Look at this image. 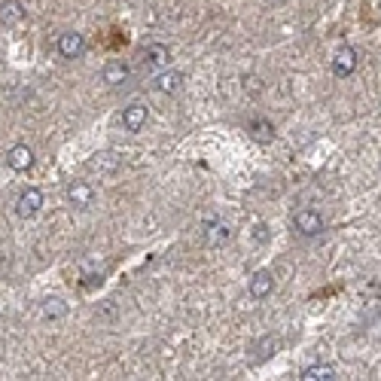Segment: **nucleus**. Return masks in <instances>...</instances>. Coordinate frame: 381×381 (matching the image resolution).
Here are the masks:
<instances>
[{
    "mask_svg": "<svg viewBox=\"0 0 381 381\" xmlns=\"http://www.w3.org/2000/svg\"><path fill=\"white\" fill-rule=\"evenodd\" d=\"M293 229L302 235V238H315V235L324 232V217L311 208H302L293 214Z\"/></svg>",
    "mask_w": 381,
    "mask_h": 381,
    "instance_id": "obj_1",
    "label": "nucleus"
},
{
    "mask_svg": "<svg viewBox=\"0 0 381 381\" xmlns=\"http://www.w3.org/2000/svg\"><path fill=\"white\" fill-rule=\"evenodd\" d=\"M40 208H43V192L40 189H24L19 199H15V217L19 220H31V217H37L40 214Z\"/></svg>",
    "mask_w": 381,
    "mask_h": 381,
    "instance_id": "obj_2",
    "label": "nucleus"
},
{
    "mask_svg": "<svg viewBox=\"0 0 381 381\" xmlns=\"http://www.w3.org/2000/svg\"><path fill=\"white\" fill-rule=\"evenodd\" d=\"M232 241V229H229V223H223V220H208L205 223V244L208 247H226V244Z\"/></svg>",
    "mask_w": 381,
    "mask_h": 381,
    "instance_id": "obj_3",
    "label": "nucleus"
},
{
    "mask_svg": "<svg viewBox=\"0 0 381 381\" xmlns=\"http://www.w3.org/2000/svg\"><path fill=\"white\" fill-rule=\"evenodd\" d=\"M67 201H71L73 208H80V210L92 208V205H95V189H92V183L73 180L71 186H67Z\"/></svg>",
    "mask_w": 381,
    "mask_h": 381,
    "instance_id": "obj_4",
    "label": "nucleus"
},
{
    "mask_svg": "<svg viewBox=\"0 0 381 381\" xmlns=\"http://www.w3.org/2000/svg\"><path fill=\"white\" fill-rule=\"evenodd\" d=\"M357 64H360L357 49L342 46V49H338V52H336V58H333V73L338 76V80H345V76H351L354 71H357Z\"/></svg>",
    "mask_w": 381,
    "mask_h": 381,
    "instance_id": "obj_5",
    "label": "nucleus"
},
{
    "mask_svg": "<svg viewBox=\"0 0 381 381\" xmlns=\"http://www.w3.org/2000/svg\"><path fill=\"white\" fill-rule=\"evenodd\" d=\"M6 165H10L13 171H19V174L31 171L34 168V150L28 147V143H15V147L10 150V156H6Z\"/></svg>",
    "mask_w": 381,
    "mask_h": 381,
    "instance_id": "obj_6",
    "label": "nucleus"
},
{
    "mask_svg": "<svg viewBox=\"0 0 381 381\" xmlns=\"http://www.w3.org/2000/svg\"><path fill=\"white\" fill-rule=\"evenodd\" d=\"M58 52H62V58H80L82 52H86V40H82V34L64 31L62 37H58Z\"/></svg>",
    "mask_w": 381,
    "mask_h": 381,
    "instance_id": "obj_7",
    "label": "nucleus"
},
{
    "mask_svg": "<svg viewBox=\"0 0 381 381\" xmlns=\"http://www.w3.org/2000/svg\"><path fill=\"white\" fill-rule=\"evenodd\" d=\"M147 116H150L147 104H141V101L129 104V107L122 110V125H125V131H141L143 125H147Z\"/></svg>",
    "mask_w": 381,
    "mask_h": 381,
    "instance_id": "obj_8",
    "label": "nucleus"
},
{
    "mask_svg": "<svg viewBox=\"0 0 381 381\" xmlns=\"http://www.w3.org/2000/svg\"><path fill=\"white\" fill-rule=\"evenodd\" d=\"M272 290H275V275L268 272V268H259V272L250 278V296L253 299H268Z\"/></svg>",
    "mask_w": 381,
    "mask_h": 381,
    "instance_id": "obj_9",
    "label": "nucleus"
},
{
    "mask_svg": "<svg viewBox=\"0 0 381 381\" xmlns=\"http://www.w3.org/2000/svg\"><path fill=\"white\" fill-rule=\"evenodd\" d=\"M22 19H24L22 0H0V24L3 28H15V24H22Z\"/></svg>",
    "mask_w": 381,
    "mask_h": 381,
    "instance_id": "obj_10",
    "label": "nucleus"
},
{
    "mask_svg": "<svg viewBox=\"0 0 381 381\" xmlns=\"http://www.w3.org/2000/svg\"><path fill=\"white\" fill-rule=\"evenodd\" d=\"M143 64L150 67V71H156V67H168L171 64V52H168V46L162 43H152L143 49Z\"/></svg>",
    "mask_w": 381,
    "mask_h": 381,
    "instance_id": "obj_11",
    "label": "nucleus"
},
{
    "mask_svg": "<svg viewBox=\"0 0 381 381\" xmlns=\"http://www.w3.org/2000/svg\"><path fill=\"white\" fill-rule=\"evenodd\" d=\"M152 86H156V92H162V95H174V92L183 86V73L180 71H162V73H156Z\"/></svg>",
    "mask_w": 381,
    "mask_h": 381,
    "instance_id": "obj_12",
    "label": "nucleus"
},
{
    "mask_svg": "<svg viewBox=\"0 0 381 381\" xmlns=\"http://www.w3.org/2000/svg\"><path fill=\"white\" fill-rule=\"evenodd\" d=\"M129 64L125 62H107L104 71H101V80L107 82V86H122L125 80H129Z\"/></svg>",
    "mask_w": 381,
    "mask_h": 381,
    "instance_id": "obj_13",
    "label": "nucleus"
},
{
    "mask_svg": "<svg viewBox=\"0 0 381 381\" xmlns=\"http://www.w3.org/2000/svg\"><path fill=\"white\" fill-rule=\"evenodd\" d=\"M302 381H333L338 378L336 375V369L329 366V363H315V366H308V369H302Z\"/></svg>",
    "mask_w": 381,
    "mask_h": 381,
    "instance_id": "obj_14",
    "label": "nucleus"
},
{
    "mask_svg": "<svg viewBox=\"0 0 381 381\" xmlns=\"http://www.w3.org/2000/svg\"><path fill=\"white\" fill-rule=\"evenodd\" d=\"M40 315H43V320H62V317L67 315V305H64V299H58V296H52V299H46V302H43Z\"/></svg>",
    "mask_w": 381,
    "mask_h": 381,
    "instance_id": "obj_15",
    "label": "nucleus"
},
{
    "mask_svg": "<svg viewBox=\"0 0 381 381\" xmlns=\"http://www.w3.org/2000/svg\"><path fill=\"white\" fill-rule=\"evenodd\" d=\"M247 129H250V134H253V138H257V141H262V143L275 138V125H272V122H266V120H250V125H247Z\"/></svg>",
    "mask_w": 381,
    "mask_h": 381,
    "instance_id": "obj_16",
    "label": "nucleus"
},
{
    "mask_svg": "<svg viewBox=\"0 0 381 381\" xmlns=\"http://www.w3.org/2000/svg\"><path fill=\"white\" fill-rule=\"evenodd\" d=\"M253 351H257V360H266V357H272V354L278 351V338H272V336L259 338V342L253 345Z\"/></svg>",
    "mask_w": 381,
    "mask_h": 381,
    "instance_id": "obj_17",
    "label": "nucleus"
},
{
    "mask_svg": "<svg viewBox=\"0 0 381 381\" xmlns=\"http://www.w3.org/2000/svg\"><path fill=\"white\" fill-rule=\"evenodd\" d=\"M253 238H257V244H266L268 238H272V232H268L266 223H259V226H253Z\"/></svg>",
    "mask_w": 381,
    "mask_h": 381,
    "instance_id": "obj_18",
    "label": "nucleus"
},
{
    "mask_svg": "<svg viewBox=\"0 0 381 381\" xmlns=\"http://www.w3.org/2000/svg\"><path fill=\"white\" fill-rule=\"evenodd\" d=\"M268 3H284V0H268Z\"/></svg>",
    "mask_w": 381,
    "mask_h": 381,
    "instance_id": "obj_19",
    "label": "nucleus"
}]
</instances>
